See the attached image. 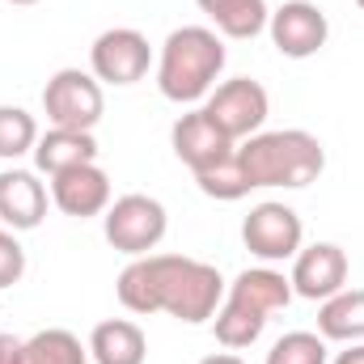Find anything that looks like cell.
Wrapping results in <instances>:
<instances>
[{"label": "cell", "instance_id": "18", "mask_svg": "<svg viewBox=\"0 0 364 364\" xmlns=\"http://www.w3.org/2000/svg\"><path fill=\"white\" fill-rule=\"evenodd\" d=\"M208 17H212V26H216V34H225V38H237V43H246V38H259L263 30H267V21H272V13H267V0H195Z\"/></svg>", "mask_w": 364, "mask_h": 364}, {"label": "cell", "instance_id": "26", "mask_svg": "<svg viewBox=\"0 0 364 364\" xmlns=\"http://www.w3.org/2000/svg\"><path fill=\"white\" fill-rule=\"evenodd\" d=\"M9 4H38V0H9Z\"/></svg>", "mask_w": 364, "mask_h": 364}, {"label": "cell", "instance_id": "15", "mask_svg": "<svg viewBox=\"0 0 364 364\" xmlns=\"http://www.w3.org/2000/svg\"><path fill=\"white\" fill-rule=\"evenodd\" d=\"M85 161H97V140L93 132H68V127H51L47 136H38L34 144V170L55 178L73 166H85Z\"/></svg>", "mask_w": 364, "mask_h": 364}, {"label": "cell", "instance_id": "19", "mask_svg": "<svg viewBox=\"0 0 364 364\" xmlns=\"http://www.w3.org/2000/svg\"><path fill=\"white\" fill-rule=\"evenodd\" d=\"M85 356H90V348H81V339L73 331L51 326V331L21 339L17 364H85Z\"/></svg>", "mask_w": 364, "mask_h": 364}, {"label": "cell", "instance_id": "20", "mask_svg": "<svg viewBox=\"0 0 364 364\" xmlns=\"http://www.w3.org/2000/svg\"><path fill=\"white\" fill-rule=\"evenodd\" d=\"M38 144V123L21 106H0V161H17L34 153Z\"/></svg>", "mask_w": 364, "mask_h": 364}, {"label": "cell", "instance_id": "12", "mask_svg": "<svg viewBox=\"0 0 364 364\" xmlns=\"http://www.w3.org/2000/svg\"><path fill=\"white\" fill-rule=\"evenodd\" d=\"M170 144H174V157H178L195 178L208 174L212 166H220L225 157H233V149H237L229 136H220V132L208 123L203 110L182 114L178 123H174V132H170Z\"/></svg>", "mask_w": 364, "mask_h": 364}, {"label": "cell", "instance_id": "6", "mask_svg": "<svg viewBox=\"0 0 364 364\" xmlns=\"http://www.w3.org/2000/svg\"><path fill=\"white\" fill-rule=\"evenodd\" d=\"M199 110L208 114V123L220 136H229L233 144H242V140H250V136L263 132V123L272 114V97H267V90L259 81L233 77V81H225V85H216V90L208 93V102Z\"/></svg>", "mask_w": 364, "mask_h": 364}, {"label": "cell", "instance_id": "14", "mask_svg": "<svg viewBox=\"0 0 364 364\" xmlns=\"http://www.w3.org/2000/svg\"><path fill=\"white\" fill-rule=\"evenodd\" d=\"M47 216V186L34 170H4L0 174V225L13 233L38 229Z\"/></svg>", "mask_w": 364, "mask_h": 364}, {"label": "cell", "instance_id": "23", "mask_svg": "<svg viewBox=\"0 0 364 364\" xmlns=\"http://www.w3.org/2000/svg\"><path fill=\"white\" fill-rule=\"evenodd\" d=\"M17 352H21V339L0 335V364H17Z\"/></svg>", "mask_w": 364, "mask_h": 364}, {"label": "cell", "instance_id": "17", "mask_svg": "<svg viewBox=\"0 0 364 364\" xmlns=\"http://www.w3.org/2000/svg\"><path fill=\"white\" fill-rule=\"evenodd\" d=\"M318 335L331 343H364V288H339L322 301Z\"/></svg>", "mask_w": 364, "mask_h": 364}, {"label": "cell", "instance_id": "9", "mask_svg": "<svg viewBox=\"0 0 364 364\" xmlns=\"http://www.w3.org/2000/svg\"><path fill=\"white\" fill-rule=\"evenodd\" d=\"M301 237H305L301 216H296L288 203H275V199L250 208V216L242 220V242H246V250H250L255 259H263V263L296 259Z\"/></svg>", "mask_w": 364, "mask_h": 364}, {"label": "cell", "instance_id": "22", "mask_svg": "<svg viewBox=\"0 0 364 364\" xmlns=\"http://www.w3.org/2000/svg\"><path fill=\"white\" fill-rule=\"evenodd\" d=\"M21 275H26V250L13 237V229L0 225V288H13Z\"/></svg>", "mask_w": 364, "mask_h": 364}, {"label": "cell", "instance_id": "27", "mask_svg": "<svg viewBox=\"0 0 364 364\" xmlns=\"http://www.w3.org/2000/svg\"><path fill=\"white\" fill-rule=\"evenodd\" d=\"M356 4H360V9H364V0H356Z\"/></svg>", "mask_w": 364, "mask_h": 364}, {"label": "cell", "instance_id": "1", "mask_svg": "<svg viewBox=\"0 0 364 364\" xmlns=\"http://www.w3.org/2000/svg\"><path fill=\"white\" fill-rule=\"evenodd\" d=\"M114 292L132 314H170L186 326H199L216 318L225 301V279L212 263L186 255H144L119 272Z\"/></svg>", "mask_w": 364, "mask_h": 364}, {"label": "cell", "instance_id": "16", "mask_svg": "<svg viewBox=\"0 0 364 364\" xmlns=\"http://www.w3.org/2000/svg\"><path fill=\"white\" fill-rule=\"evenodd\" d=\"M90 356L97 364H144L149 356V339L136 322L127 318H106L97 322L90 335Z\"/></svg>", "mask_w": 364, "mask_h": 364}, {"label": "cell", "instance_id": "4", "mask_svg": "<svg viewBox=\"0 0 364 364\" xmlns=\"http://www.w3.org/2000/svg\"><path fill=\"white\" fill-rule=\"evenodd\" d=\"M292 301V279H284V272L275 267H246L229 284L225 292V305L216 309V343L225 352H237V348H250L263 326L272 322V314L288 309Z\"/></svg>", "mask_w": 364, "mask_h": 364}, {"label": "cell", "instance_id": "7", "mask_svg": "<svg viewBox=\"0 0 364 364\" xmlns=\"http://www.w3.org/2000/svg\"><path fill=\"white\" fill-rule=\"evenodd\" d=\"M43 110L51 127H68V132H93L106 114V97L102 81L81 68H60L47 90H43Z\"/></svg>", "mask_w": 364, "mask_h": 364}, {"label": "cell", "instance_id": "10", "mask_svg": "<svg viewBox=\"0 0 364 364\" xmlns=\"http://www.w3.org/2000/svg\"><path fill=\"white\" fill-rule=\"evenodd\" d=\"M267 34H272V43H275L279 55H288V60H309V55H318V51L326 47L331 21H326V13H322L318 4H309V0H288V4H279L272 13Z\"/></svg>", "mask_w": 364, "mask_h": 364}, {"label": "cell", "instance_id": "2", "mask_svg": "<svg viewBox=\"0 0 364 364\" xmlns=\"http://www.w3.org/2000/svg\"><path fill=\"white\" fill-rule=\"evenodd\" d=\"M237 166H242V178H246L250 191H263V186L301 191V186L322 178L326 149H322L318 136H309L301 127L259 132V136L237 144Z\"/></svg>", "mask_w": 364, "mask_h": 364}, {"label": "cell", "instance_id": "3", "mask_svg": "<svg viewBox=\"0 0 364 364\" xmlns=\"http://www.w3.org/2000/svg\"><path fill=\"white\" fill-rule=\"evenodd\" d=\"M225 38L208 26H182L161 43L157 60V90L166 102H199L216 90V77L225 73Z\"/></svg>", "mask_w": 364, "mask_h": 364}, {"label": "cell", "instance_id": "8", "mask_svg": "<svg viewBox=\"0 0 364 364\" xmlns=\"http://www.w3.org/2000/svg\"><path fill=\"white\" fill-rule=\"evenodd\" d=\"M149 64H153V47L132 26L102 30L90 47V73L106 85H136L149 77Z\"/></svg>", "mask_w": 364, "mask_h": 364}, {"label": "cell", "instance_id": "21", "mask_svg": "<svg viewBox=\"0 0 364 364\" xmlns=\"http://www.w3.org/2000/svg\"><path fill=\"white\" fill-rule=\"evenodd\" d=\"M267 364H326V339L314 331H288L272 343Z\"/></svg>", "mask_w": 364, "mask_h": 364}, {"label": "cell", "instance_id": "25", "mask_svg": "<svg viewBox=\"0 0 364 364\" xmlns=\"http://www.w3.org/2000/svg\"><path fill=\"white\" fill-rule=\"evenodd\" d=\"M199 364H246L242 356H233V352H216V356H203Z\"/></svg>", "mask_w": 364, "mask_h": 364}, {"label": "cell", "instance_id": "11", "mask_svg": "<svg viewBox=\"0 0 364 364\" xmlns=\"http://www.w3.org/2000/svg\"><path fill=\"white\" fill-rule=\"evenodd\" d=\"M288 279H292V292L305 296V301L335 296L348 284V255H343V246H335V242L301 246L296 259H292V275Z\"/></svg>", "mask_w": 364, "mask_h": 364}, {"label": "cell", "instance_id": "5", "mask_svg": "<svg viewBox=\"0 0 364 364\" xmlns=\"http://www.w3.org/2000/svg\"><path fill=\"white\" fill-rule=\"evenodd\" d=\"M166 229H170V216H166L161 199H153V195H119L102 212L106 242L127 259H144L149 250H157Z\"/></svg>", "mask_w": 364, "mask_h": 364}, {"label": "cell", "instance_id": "13", "mask_svg": "<svg viewBox=\"0 0 364 364\" xmlns=\"http://www.w3.org/2000/svg\"><path fill=\"white\" fill-rule=\"evenodd\" d=\"M51 203L64 212V216H77V220H90V216H102L110 208V178L97 161H85V166H73L64 174L51 178Z\"/></svg>", "mask_w": 364, "mask_h": 364}, {"label": "cell", "instance_id": "24", "mask_svg": "<svg viewBox=\"0 0 364 364\" xmlns=\"http://www.w3.org/2000/svg\"><path fill=\"white\" fill-rule=\"evenodd\" d=\"M335 364H364V343H352L348 352H339V356H335Z\"/></svg>", "mask_w": 364, "mask_h": 364}]
</instances>
